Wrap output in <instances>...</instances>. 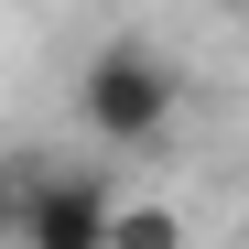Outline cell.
<instances>
[{
  "label": "cell",
  "mask_w": 249,
  "mask_h": 249,
  "mask_svg": "<svg viewBox=\"0 0 249 249\" xmlns=\"http://www.w3.org/2000/svg\"><path fill=\"white\" fill-rule=\"evenodd\" d=\"M108 174H76V162H44L22 195V249H108Z\"/></svg>",
  "instance_id": "cell-2"
},
{
  "label": "cell",
  "mask_w": 249,
  "mask_h": 249,
  "mask_svg": "<svg viewBox=\"0 0 249 249\" xmlns=\"http://www.w3.org/2000/svg\"><path fill=\"white\" fill-rule=\"evenodd\" d=\"M33 174H44L33 152H0V249H22V195H33Z\"/></svg>",
  "instance_id": "cell-4"
},
{
  "label": "cell",
  "mask_w": 249,
  "mask_h": 249,
  "mask_svg": "<svg viewBox=\"0 0 249 249\" xmlns=\"http://www.w3.org/2000/svg\"><path fill=\"white\" fill-rule=\"evenodd\" d=\"M108 249H184V217L152 206V195H119L108 206Z\"/></svg>",
  "instance_id": "cell-3"
},
{
  "label": "cell",
  "mask_w": 249,
  "mask_h": 249,
  "mask_svg": "<svg viewBox=\"0 0 249 249\" xmlns=\"http://www.w3.org/2000/svg\"><path fill=\"white\" fill-rule=\"evenodd\" d=\"M184 108V65L152 44V33H108V44L76 65V119L108 141V152H152Z\"/></svg>",
  "instance_id": "cell-1"
}]
</instances>
